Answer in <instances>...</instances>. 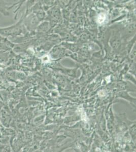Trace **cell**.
Masks as SVG:
<instances>
[{
    "label": "cell",
    "instance_id": "obj_1",
    "mask_svg": "<svg viewBox=\"0 0 136 152\" xmlns=\"http://www.w3.org/2000/svg\"><path fill=\"white\" fill-rule=\"evenodd\" d=\"M19 23L7 28H0V36L4 37H13L19 34Z\"/></svg>",
    "mask_w": 136,
    "mask_h": 152
},
{
    "label": "cell",
    "instance_id": "obj_2",
    "mask_svg": "<svg viewBox=\"0 0 136 152\" xmlns=\"http://www.w3.org/2000/svg\"><path fill=\"white\" fill-rule=\"evenodd\" d=\"M13 44L9 41L6 38L0 36V48L7 50L8 49L12 48Z\"/></svg>",
    "mask_w": 136,
    "mask_h": 152
},
{
    "label": "cell",
    "instance_id": "obj_3",
    "mask_svg": "<svg viewBox=\"0 0 136 152\" xmlns=\"http://www.w3.org/2000/svg\"><path fill=\"white\" fill-rule=\"evenodd\" d=\"M7 5L8 4L4 1H0V12L3 14L4 15H9L10 13L8 10L13 7V5L11 6L10 7H8Z\"/></svg>",
    "mask_w": 136,
    "mask_h": 152
},
{
    "label": "cell",
    "instance_id": "obj_4",
    "mask_svg": "<svg viewBox=\"0 0 136 152\" xmlns=\"http://www.w3.org/2000/svg\"><path fill=\"white\" fill-rule=\"evenodd\" d=\"M105 18H106V15L104 13H101L99 15L98 18V22L99 23H102L105 20Z\"/></svg>",
    "mask_w": 136,
    "mask_h": 152
}]
</instances>
